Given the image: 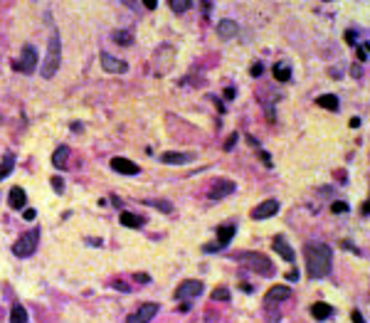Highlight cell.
<instances>
[{
    "mask_svg": "<svg viewBox=\"0 0 370 323\" xmlns=\"http://www.w3.org/2000/svg\"><path fill=\"white\" fill-rule=\"evenodd\" d=\"M304 257H306V266H309V276L311 279L328 276L331 262H333V249L328 245H306Z\"/></svg>",
    "mask_w": 370,
    "mask_h": 323,
    "instance_id": "obj_1",
    "label": "cell"
},
{
    "mask_svg": "<svg viewBox=\"0 0 370 323\" xmlns=\"http://www.w3.org/2000/svg\"><path fill=\"white\" fill-rule=\"evenodd\" d=\"M237 262L240 264H244V266H249L252 271H257V274H262V276H272L274 274V264L264 257V254H257V252H242V254H237Z\"/></svg>",
    "mask_w": 370,
    "mask_h": 323,
    "instance_id": "obj_2",
    "label": "cell"
},
{
    "mask_svg": "<svg viewBox=\"0 0 370 323\" xmlns=\"http://www.w3.org/2000/svg\"><path fill=\"white\" fill-rule=\"evenodd\" d=\"M59 50H62V42H59V35L55 32L52 37H50V45H47V57H45V62H42V76H55V72L59 69Z\"/></svg>",
    "mask_w": 370,
    "mask_h": 323,
    "instance_id": "obj_3",
    "label": "cell"
},
{
    "mask_svg": "<svg viewBox=\"0 0 370 323\" xmlns=\"http://www.w3.org/2000/svg\"><path fill=\"white\" fill-rule=\"evenodd\" d=\"M37 245H40V229H30V232H25V234L15 242L13 252H15L18 257H30V254H35Z\"/></svg>",
    "mask_w": 370,
    "mask_h": 323,
    "instance_id": "obj_4",
    "label": "cell"
},
{
    "mask_svg": "<svg viewBox=\"0 0 370 323\" xmlns=\"http://www.w3.org/2000/svg\"><path fill=\"white\" fill-rule=\"evenodd\" d=\"M200 294H203V284H200V281H195V279L183 281V284L175 289V299H180V301L195 299V296H200Z\"/></svg>",
    "mask_w": 370,
    "mask_h": 323,
    "instance_id": "obj_5",
    "label": "cell"
},
{
    "mask_svg": "<svg viewBox=\"0 0 370 323\" xmlns=\"http://www.w3.org/2000/svg\"><path fill=\"white\" fill-rule=\"evenodd\" d=\"M156 313H158V304H143L138 306V311L129 316V323H151Z\"/></svg>",
    "mask_w": 370,
    "mask_h": 323,
    "instance_id": "obj_6",
    "label": "cell"
},
{
    "mask_svg": "<svg viewBox=\"0 0 370 323\" xmlns=\"http://www.w3.org/2000/svg\"><path fill=\"white\" fill-rule=\"evenodd\" d=\"M277 212H279V203H277V200H264V203H259L252 210V220H269Z\"/></svg>",
    "mask_w": 370,
    "mask_h": 323,
    "instance_id": "obj_7",
    "label": "cell"
},
{
    "mask_svg": "<svg viewBox=\"0 0 370 323\" xmlns=\"http://www.w3.org/2000/svg\"><path fill=\"white\" fill-rule=\"evenodd\" d=\"M18 69H20L22 74H32V72L37 69V52H35V47H32V45H27V47L22 50V57H20Z\"/></svg>",
    "mask_w": 370,
    "mask_h": 323,
    "instance_id": "obj_8",
    "label": "cell"
},
{
    "mask_svg": "<svg viewBox=\"0 0 370 323\" xmlns=\"http://www.w3.org/2000/svg\"><path fill=\"white\" fill-rule=\"evenodd\" d=\"M101 64H104V69H106V72H111V74H124V72L129 69V64H126L124 59L111 57L109 52H101Z\"/></svg>",
    "mask_w": 370,
    "mask_h": 323,
    "instance_id": "obj_9",
    "label": "cell"
},
{
    "mask_svg": "<svg viewBox=\"0 0 370 323\" xmlns=\"http://www.w3.org/2000/svg\"><path fill=\"white\" fill-rule=\"evenodd\" d=\"M237 32H240V25L235 20H220L217 22V37H222V39H232Z\"/></svg>",
    "mask_w": 370,
    "mask_h": 323,
    "instance_id": "obj_10",
    "label": "cell"
},
{
    "mask_svg": "<svg viewBox=\"0 0 370 323\" xmlns=\"http://www.w3.org/2000/svg\"><path fill=\"white\" fill-rule=\"evenodd\" d=\"M232 190H235V183H232V180H217V183L212 185V190H210L207 195H210V200H220V197L230 195Z\"/></svg>",
    "mask_w": 370,
    "mask_h": 323,
    "instance_id": "obj_11",
    "label": "cell"
},
{
    "mask_svg": "<svg viewBox=\"0 0 370 323\" xmlns=\"http://www.w3.org/2000/svg\"><path fill=\"white\" fill-rule=\"evenodd\" d=\"M111 168H114L116 173H124V175H136L138 173V166L131 163L129 158H114L111 160Z\"/></svg>",
    "mask_w": 370,
    "mask_h": 323,
    "instance_id": "obj_12",
    "label": "cell"
},
{
    "mask_svg": "<svg viewBox=\"0 0 370 323\" xmlns=\"http://www.w3.org/2000/svg\"><path fill=\"white\" fill-rule=\"evenodd\" d=\"M161 160L163 163H170V166H183V163H190L193 160V153H173V151H168V153L161 155Z\"/></svg>",
    "mask_w": 370,
    "mask_h": 323,
    "instance_id": "obj_13",
    "label": "cell"
},
{
    "mask_svg": "<svg viewBox=\"0 0 370 323\" xmlns=\"http://www.w3.org/2000/svg\"><path fill=\"white\" fill-rule=\"evenodd\" d=\"M274 249H277V254H279L284 262H294V249L289 247V242H286L284 237H274Z\"/></svg>",
    "mask_w": 370,
    "mask_h": 323,
    "instance_id": "obj_14",
    "label": "cell"
},
{
    "mask_svg": "<svg viewBox=\"0 0 370 323\" xmlns=\"http://www.w3.org/2000/svg\"><path fill=\"white\" fill-rule=\"evenodd\" d=\"M235 232H237V227H232V225L217 227V247H220V249H222V247H227L230 242H232V237H235Z\"/></svg>",
    "mask_w": 370,
    "mask_h": 323,
    "instance_id": "obj_15",
    "label": "cell"
},
{
    "mask_svg": "<svg viewBox=\"0 0 370 323\" xmlns=\"http://www.w3.org/2000/svg\"><path fill=\"white\" fill-rule=\"evenodd\" d=\"M8 203H10V208H13V210H22V208H25V203H27L25 190H22V188H13V190H10V195H8Z\"/></svg>",
    "mask_w": 370,
    "mask_h": 323,
    "instance_id": "obj_16",
    "label": "cell"
},
{
    "mask_svg": "<svg viewBox=\"0 0 370 323\" xmlns=\"http://www.w3.org/2000/svg\"><path fill=\"white\" fill-rule=\"evenodd\" d=\"M331 313H333V306H328L326 301H316L311 306V316L316 321H326V318H331Z\"/></svg>",
    "mask_w": 370,
    "mask_h": 323,
    "instance_id": "obj_17",
    "label": "cell"
},
{
    "mask_svg": "<svg viewBox=\"0 0 370 323\" xmlns=\"http://www.w3.org/2000/svg\"><path fill=\"white\" fill-rule=\"evenodd\" d=\"M291 296V289L289 286H272L269 291H267V304H272V301H284V299H289Z\"/></svg>",
    "mask_w": 370,
    "mask_h": 323,
    "instance_id": "obj_18",
    "label": "cell"
},
{
    "mask_svg": "<svg viewBox=\"0 0 370 323\" xmlns=\"http://www.w3.org/2000/svg\"><path fill=\"white\" fill-rule=\"evenodd\" d=\"M143 222H146V220H143V217H138V215H133V212H121V225H124V227L138 229Z\"/></svg>",
    "mask_w": 370,
    "mask_h": 323,
    "instance_id": "obj_19",
    "label": "cell"
},
{
    "mask_svg": "<svg viewBox=\"0 0 370 323\" xmlns=\"http://www.w3.org/2000/svg\"><path fill=\"white\" fill-rule=\"evenodd\" d=\"M316 104H318L321 109H328V111H338V99L333 96V94H323V96H318V99H316Z\"/></svg>",
    "mask_w": 370,
    "mask_h": 323,
    "instance_id": "obj_20",
    "label": "cell"
},
{
    "mask_svg": "<svg viewBox=\"0 0 370 323\" xmlns=\"http://www.w3.org/2000/svg\"><path fill=\"white\" fill-rule=\"evenodd\" d=\"M67 158H69V148H67V146H59V148L52 153V163H55L57 168H64Z\"/></svg>",
    "mask_w": 370,
    "mask_h": 323,
    "instance_id": "obj_21",
    "label": "cell"
},
{
    "mask_svg": "<svg viewBox=\"0 0 370 323\" xmlns=\"http://www.w3.org/2000/svg\"><path fill=\"white\" fill-rule=\"evenodd\" d=\"M13 166H15V155H13V153H5V158H3V166H0V180H3V178H8V175L13 173Z\"/></svg>",
    "mask_w": 370,
    "mask_h": 323,
    "instance_id": "obj_22",
    "label": "cell"
},
{
    "mask_svg": "<svg viewBox=\"0 0 370 323\" xmlns=\"http://www.w3.org/2000/svg\"><path fill=\"white\" fill-rule=\"evenodd\" d=\"M274 79H277V82H289V79H291L289 64H274Z\"/></svg>",
    "mask_w": 370,
    "mask_h": 323,
    "instance_id": "obj_23",
    "label": "cell"
},
{
    "mask_svg": "<svg viewBox=\"0 0 370 323\" xmlns=\"http://www.w3.org/2000/svg\"><path fill=\"white\" fill-rule=\"evenodd\" d=\"M10 323H27V311H25V306H13V311H10Z\"/></svg>",
    "mask_w": 370,
    "mask_h": 323,
    "instance_id": "obj_24",
    "label": "cell"
},
{
    "mask_svg": "<svg viewBox=\"0 0 370 323\" xmlns=\"http://www.w3.org/2000/svg\"><path fill=\"white\" fill-rule=\"evenodd\" d=\"M114 42H119V45H131L133 37H131L129 30H119V32H114Z\"/></svg>",
    "mask_w": 370,
    "mask_h": 323,
    "instance_id": "obj_25",
    "label": "cell"
},
{
    "mask_svg": "<svg viewBox=\"0 0 370 323\" xmlns=\"http://www.w3.org/2000/svg\"><path fill=\"white\" fill-rule=\"evenodd\" d=\"M210 296H212V301H230V291H227L225 286H220V289H215V291H212Z\"/></svg>",
    "mask_w": 370,
    "mask_h": 323,
    "instance_id": "obj_26",
    "label": "cell"
},
{
    "mask_svg": "<svg viewBox=\"0 0 370 323\" xmlns=\"http://www.w3.org/2000/svg\"><path fill=\"white\" fill-rule=\"evenodd\" d=\"M170 8H173L175 13H183V10L190 8V3H188V0H170Z\"/></svg>",
    "mask_w": 370,
    "mask_h": 323,
    "instance_id": "obj_27",
    "label": "cell"
},
{
    "mask_svg": "<svg viewBox=\"0 0 370 323\" xmlns=\"http://www.w3.org/2000/svg\"><path fill=\"white\" fill-rule=\"evenodd\" d=\"M331 210L338 212V215H343V212H348V203H343V200H336V203L331 205Z\"/></svg>",
    "mask_w": 370,
    "mask_h": 323,
    "instance_id": "obj_28",
    "label": "cell"
},
{
    "mask_svg": "<svg viewBox=\"0 0 370 323\" xmlns=\"http://www.w3.org/2000/svg\"><path fill=\"white\" fill-rule=\"evenodd\" d=\"M235 143H237V133H232V136L225 141V151H232V148H235Z\"/></svg>",
    "mask_w": 370,
    "mask_h": 323,
    "instance_id": "obj_29",
    "label": "cell"
},
{
    "mask_svg": "<svg viewBox=\"0 0 370 323\" xmlns=\"http://www.w3.org/2000/svg\"><path fill=\"white\" fill-rule=\"evenodd\" d=\"M52 185H55V190H57V192H62V190H64V183H62V178H52Z\"/></svg>",
    "mask_w": 370,
    "mask_h": 323,
    "instance_id": "obj_30",
    "label": "cell"
},
{
    "mask_svg": "<svg viewBox=\"0 0 370 323\" xmlns=\"http://www.w3.org/2000/svg\"><path fill=\"white\" fill-rule=\"evenodd\" d=\"M249 74H252V76H259V74H262V64H259V62H257V64H252Z\"/></svg>",
    "mask_w": 370,
    "mask_h": 323,
    "instance_id": "obj_31",
    "label": "cell"
},
{
    "mask_svg": "<svg viewBox=\"0 0 370 323\" xmlns=\"http://www.w3.org/2000/svg\"><path fill=\"white\" fill-rule=\"evenodd\" d=\"M351 318H353V323H365V321H363V313H360V311H353V313H351Z\"/></svg>",
    "mask_w": 370,
    "mask_h": 323,
    "instance_id": "obj_32",
    "label": "cell"
},
{
    "mask_svg": "<svg viewBox=\"0 0 370 323\" xmlns=\"http://www.w3.org/2000/svg\"><path fill=\"white\" fill-rule=\"evenodd\" d=\"M355 39H358V35H355L353 30H351V32H346V42H351V45H353V42H355Z\"/></svg>",
    "mask_w": 370,
    "mask_h": 323,
    "instance_id": "obj_33",
    "label": "cell"
},
{
    "mask_svg": "<svg viewBox=\"0 0 370 323\" xmlns=\"http://www.w3.org/2000/svg\"><path fill=\"white\" fill-rule=\"evenodd\" d=\"M22 217H25V220H35V210H25Z\"/></svg>",
    "mask_w": 370,
    "mask_h": 323,
    "instance_id": "obj_34",
    "label": "cell"
},
{
    "mask_svg": "<svg viewBox=\"0 0 370 323\" xmlns=\"http://www.w3.org/2000/svg\"><path fill=\"white\" fill-rule=\"evenodd\" d=\"M358 126H360V118L353 116V118H351V129H358Z\"/></svg>",
    "mask_w": 370,
    "mask_h": 323,
    "instance_id": "obj_35",
    "label": "cell"
},
{
    "mask_svg": "<svg viewBox=\"0 0 370 323\" xmlns=\"http://www.w3.org/2000/svg\"><path fill=\"white\" fill-rule=\"evenodd\" d=\"M143 5H146V8H148V10H153V8H156V5H158V3H156V0H146V3H143Z\"/></svg>",
    "mask_w": 370,
    "mask_h": 323,
    "instance_id": "obj_36",
    "label": "cell"
},
{
    "mask_svg": "<svg viewBox=\"0 0 370 323\" xmlns=\"http://www.w3.org/2000/svg\"><path fill=\"white\" fill-rule=\"evenodd\" d=\"M286 279H289V281H296V279H299V274H296V271H289Z\"/></svg>",
    "mask_w": 370,
    "mask_h": 323,
    "instance_id": "obj_37",
    "label": "cell"
},
{
    "mask_svg": "<svg viewBox=\"0 0 370 323\" xmlns=\"http://www.w3.org/2000/svg\"><path fill=\"white\" fill-rule=\"evenodd\" d=\"M363 212H365V215H370V200H368V203H363Z\"/></svg>",
    "mask_w": 370,
    "mask_h": 323,
    "instance_id": "obj_38",
    "label": "cell"
}]
</instances>
